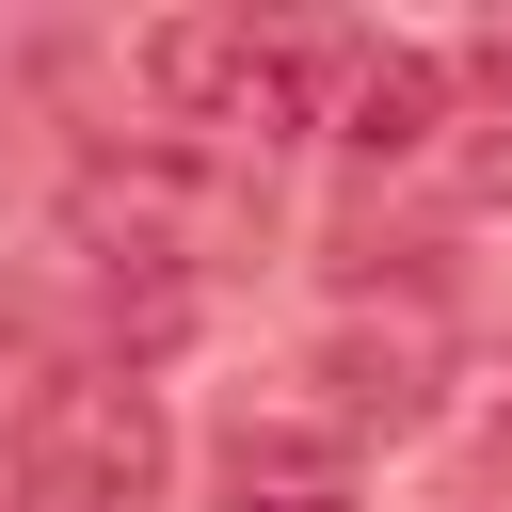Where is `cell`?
Listing matches in <instances>:
<instances>
[{"instance_id":"8992f818","label":"cell","mask_w":512,"mask_h":512,"mask_svg":"<svg viewBox=\"0 0 512 512\" xmlns=\"http://www.w3.org/2000/svg\"><path fill=\"white\" fill-rule=\"evenodd\" d=\"M208 512H352V464L320 432H288V416H240L208 448Z\"/></svg>"},{"instance_id":"5b68a950","label":"cell","mask_w":512,"mask_h":512,"mask_svg":"<svg viewBox=\"0 0 512 512\" xmlns=\"http://www.w3.org/2000/svg\"><path fill=\"white\" fill-rule=\"evenodd\" d=\"M448 112H464V80H448V48H416V32H384V48H352L336 64V144L352 160H432L448 144Z\"/></svg>"},{"instance_id":"7a4b0ae2","label":"cell","mask_w":512,"mask_h":512,"mask_svg":"<svg viewBox=\"0 0 512 512\" xmlns=\"http://www.w3.org/2000/svg\"><path fill=\"white\" fill-rule=\"evenodd\" d=\"M128 80H144L160 144H192V160H256V144L320 128V64L288 32H256V16H160L128 48Z\"/></svg>"},{"instance_id":"6da1fadb","label":"cell","mask_w":512,"mask_h":512,"mask_svg":"<svg viewBox=\"0 0 512 512\" xmlns=\"http://www.w3.org/2000/svg\"><path fill=\"white\" fill-rule=\"evenodd\" d=\"M224 224H240V176L192 160V144H112V160L64 176V256H80L96 288H128V352H112V368H144V352L192 320Z\"/></svg>"},{"instance_id":"3957f363","label":"cell","mask_w":512,"mask_h":512,"mask_svg":"<svg viewBox=\"0 0 512 512\" xmlns=\"http://www.w3.org/2000/svg\"><path fill=\"white\" fill-rule=\"evenodd\" d=\"M160 464H176V416H160L144 368H64L32 400V432H16V496L32 512H144Z\"/></svg>"},{"instance_id":"277c9868","label":"cell","mask_w":512,"mask_h":512,"mask_svg":"<svg viewBox=\"0 0 512 512\" xmlns=\"http://www.w3.org/2000/svg\"><path fill=\"white\" fill-rule=\"evenodd\" d=\"M432 384H448V320L432 304H352L336 336H320V400H336V432H416L432 416Z\"/></svg>"},{"instance_id":"52a82bcc","label":"cell","mask_w":512,"mask_h":512,"mask_svg":"<svg viewBox=\"0 0 512 512\" xmlns=\"http://www.w3.org/2000/svg\"><path fill=\"white\" fill-rule=\"evenodd\" d=\"M496 80H512V64H496ZM448 128H464V144H448V192H464V208H496V192H512V96H464Z\"/></svg>"}]
</instances>
